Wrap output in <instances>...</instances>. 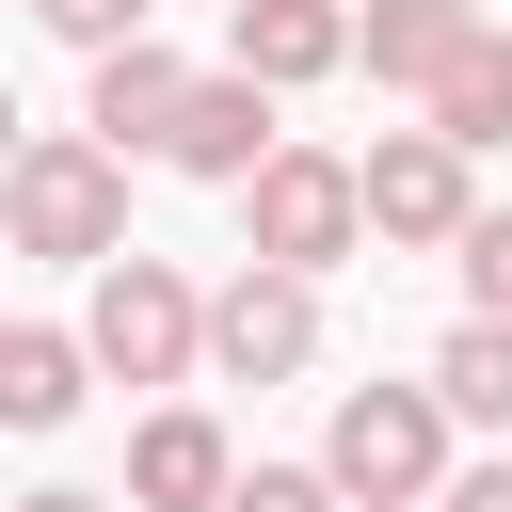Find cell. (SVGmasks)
I'll return each mask as SVG.
<instances>
[{
    "mask_svg": "<svg viewBox=\"0 0 512 512\" xmlns=\"http://www.w3.org/2000/svg\"><path fill=\"white\" fill-rule=\"evenodd\" d=\"M224 480H240V432H224L208 400H144L128 496H112V512H224Z\"/></svg>",
    "mask_w": 512,
    "mask_h": 512,
    "instance_id": "obj_8",
    "label": "cell"
},
{
    "mask_svg": "<svg viewBox=\"0 0 512 512\" xmlns=\"http://www.w3.org/2000/svg\"><path fill=\"white\" fill-rule=\"evenodd\" d=\"M432 512H512V448H480V464H448V480H432Z\"/></svg>",
    "mask_w": 512,
    "mask_h": 512,
    "instance_id": "obj_18",
    "label": "cell"
},
{
    "mask_svg": "<svg viewBox=\"0 0 512 512\" xmlns=\"http://www.w3.org/2000/svg\"><path fill=\"white\" fill-rule=\"evenodd\" d=\"M0 512H112L96 480H32V496H0Z\"/></svg>",
    "mask_w": 512,
    "mask_h": 512,
    "instance_id": "obj_19",
    "label": "cell"
},
{
    "mask_svg": "<svg viewBox=\"0 0 512 512\" xmlns=\"http://www.w3.org/2000/svg\"><path fill=\"white\" fill-rule=\"evenodd\" d=\"M224 512H336V496H320V464H240Z\"/></svg>",
    "mask_w": 512,
    "mask_h": 512,
    "instance_id": "obj_17",
    "label": "cell"
},
{
    "mask_svg": "<svg viewBox=\"0 0 512 512\" xmlns=\"http://www.w3.org/2000/svg\"><path fill=\"white\" fill-rule=\"evenodd\" d=\"M464 208H480V160H448L432 128L352 144V224H368L384 256H448V240H464Z\"/></svg>",
    "mask_w": 512,
    "mask_h": 512,
    "instance_id": "obj_5",
    "label": "cell"
},
{
    "mask_svg": "<svg viewBox=\"0 0 512 512\" xmlns=\"http://www.w3.org/2000/svg\"><path fill=\"white\" fill-rule=\"evenodd\" d=\"M288 144V112L256 96V80H224V64H192V96H176V128H160V160L176 176H208V192H240L256 160Z\"/></svg>",
    "mask_w": 512,
    "mask_h": 512,
    "instance_id": "obj_10",
    "label": "cell"
},
{
    "mask_svg": "<svg viewBox=\"0 0 512 512\" xmlns=\"http://www.w3.org/2000/svg\"><path fill=\"white\" fill-rule=\"evenodd\" d=\"M64 336H80V368H96V384L176 400V384H192V336H208V288H192L176 256H144V240H128V256H96V304H80Z\"/></svg>",
    "mask_w": 512,
    "mask_h": 512,
    "instance_id": "obj_2",
    "label": "cell"
},
{
    "mask_svg": "<svg viewBox=\"0 0 512 512\" xmlns=\"http://www.w3.org/2000/svg\"><path fill=\"white\" fill-rule=\"evenodd\" d=\"M0 160H16V96H0Z\"/></svg>",
    "mask_w": 512,
    "mask_h": 512,
    "instance_id": "obj_20",
    "label": "cell"
},
{
    "mask_svg": "<svg viewBox=\"0 0 512 512\" xmlns=\"http://www.w3.org/2000/svg\"><path fill=\"white\" fill-rule=\"evenodd\" d=\"M448 464L464 448H448L432 384H336V416H320V496L336 512H432Z\"/></svg>",
    "mask_w": 512,
    "mask_h": 512,
    "instance_id": "obj_3",
    "label": "cell"
},
{
    "mask_svg": "<svg viewBox=\"0 0 512 512\" xmlns=\"http://www.w3.org/2000/svg\"><path fill=\"white\" fill-rule=\"evenodd\" d=\"M416 128H432L448 160H496V144H512V32H480V48L416 96Z\"/></svg>",
    "mask_w": 512,
    "mask_h": 512,
    "instance_id": "obj_14",
    "label": "cell"
},
{
    "mask_svg": "<svg viewBox=\"0 0 512 512\" xmlns=\"http://www.w3.org/2000/svg\"><path fill=\"white\" fill-rule=\"evenodd\" d=\"M336 16H352V0H336Z\"/></svg>",
    "mask_w": 512,
    "mask_h": 512,
    "instance_id": "obj_21",
    "label": "cell"
},
{
    "mask_svg": "<svg viewBox=\"0 0 512 512\" xmlns=\"http://www.w3.org/2000/svg\"><path fill=\"white\" fill-rule=\"evenodd\" d=\"M176 96H192V64H176L160 32H128V48H96V64H80V144H96V160H160Z\"/></svg>",
    "mask_w": 512,
    "mask_h": 512,
    "instance_id": "obj_9",
    "label": "cell"
},
{
    "mask_svg": "<svg viewBox=\"0 0 512 512\" xmlns=\"http://www.w3.org/2000/svg\"><path fill=\"white\" fill-rule=\"evenodd\" d=\"M448 256H464V320H512V192H480Z\"/></svg>",
    "mask_w": 512,
    "mask_h": 512,
    "instance_id": "obj_15",
    "label": "cell"
},
{
    "mask_svg": "<svg viewBox=\"0 0 512 512\" xmlns=\"http://www.w3.org/2000/svg\"><path fill=\"white\" fill-rule=\"evenodd\" d=\"M224 80H256L288 112L304 80H352V16L336 0H224Z\"/></svg>",
    "mask_w": 512,
    "mask_h": 512,
    "instance_id": "obj_7",
    "label": "cell"
},
{
    "mask_svg": "<svg viewBox=\"0 0 512 512\" xmlns=\"http://www.w3.org/2000/svg\"><path fill=\"white\" fill-rule=\"evenodd\" d=\"M416 384H432V416H448V432H496V448H512V320H448Z\"/></svg>",
    "mask_w": 512,
    "mask_h": 512,
    "instance_id": "obj_13",
    "label": "cell"
},
{
    "mask_svg": "<svg viewBox=\"0 0 512 512\" xmlns=\"http://www.w3.org/2000/svg\"><path fill=\"white\" fill-rule=\"evenodd\" d=\"M352 256H368V224H352V160H336V144H272V160L240 176V272L320 288V272H352Z\"/></svg>",
    "mask_w": 512,
    "mask_h": 512,
    "instance_id": "obj_4",
    "label": "cell"
},
{
    "mask_svg": "<svg viewBox=\"0 0 512 512\" xmlns=\"http://www.w3.org/2000/svg\"><path fill=\"white\" fill-rule=\"evenodd\" d=\"M80 400H96L80 336H64V320H0V432H64Z\"/></svg>",
    "mask_w": 512,
    "mask_h": 512,
    "instance_id": "obj_12",
    "label": "cell"
},
{
    "mask_svg": "<svg viewBox=\"0 0 512 512\" xmlns=\"http://www.w3.org/2000/svg\"><path fill=\"white\" fill-rule=\"evenodd\" d=\"M304 368H320V288L224 272L208 288V336H192V384H304Z\"/></svg>",
    "mask_w": 512,
    "mask_h": 512,
    "instance_id": "obj_6",
    "label": "cell"
},
{
    "mask_svg": "<svg viewBox=\"0 0 512 512\" xmlns=\"http://www.w3.org/2000/svg\"><path fill=\"white\" fill-rule=\"evenodd\" d=\"M480 32H496L480 0H352V80H384V96H432V80H448Z\"/></svg>",
    "mask_w": 512,
    "mask_h": 512,
    "instance_id": "obj_11",
    "label": "cell"
},
{
    "mask_svg": "<svg viewBox=\"0 0 512 512\" xmlns=\"http://www.w3.org/2000/svg\"><path fill=\"white\" fill-rule=\"evenodd\" d=\"M0 256H48V272L128 256V160H96L80 128H16V160H0Z\"/></svg>",
    "mask_w": 512,
    "mask_h": 512,
    "instance_id": "obj_1",
    "label": "cell"
},
{
    "mask_svg": "<svg viewBox=\"0 0 512 512\" xmlns=\"http://www.w3.org/2000/svg\"><path fill=\"white\" fill-rule=\"evenodd\" d=\"M144 16H160V0H32V32H64L80 64H96V48H128Z\"/></svg>",
    "mask_w": 512,
    "mask_h": 512,
    "instance_id": "obj_16",
    "label": "cell"
}]
</instances>
